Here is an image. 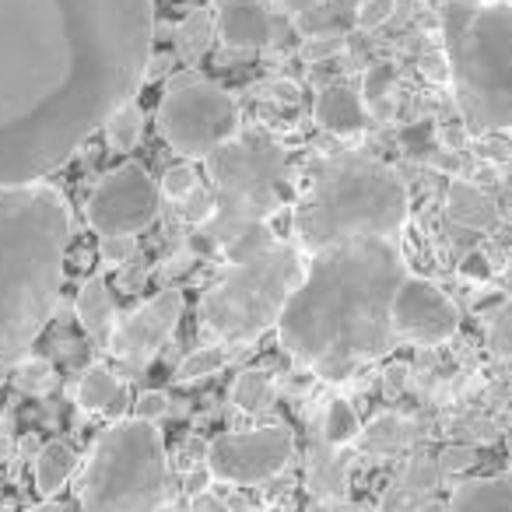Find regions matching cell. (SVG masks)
I'll list each match as a JSON object with an SVG mask.
<instances>
[{"label":"cell","instance_id":"6da1fadb","mask_svg":"<svg viewBox=\"0 0 512 512\" xmlns=\"http://www.w3.org/2000/svg\"><path fill=\"white\" fill-rule=\"evenodd\" d=\"M155 0H0V186L39 183L137 95Z\"/></svg>","mask_w":512,"mask_h":512},{"label":"cell","instance_id":"7a4b0ae2","mask_svg":"<svg viewBox=\"0 0 512 512\" xmlns=\"http://www.w3.org/2000/svg\"><path fill=\"white\" fill-rule=\"evenodd\" d=\"M407 278L400 242L358 239L309 256L306 278L278 320V341L327 383H344L362 362L397 344L393 299Z\"/></svg>","mask_w":512,"mask_h":512},{"label":"cell","instance_id":"3957f363","mask_svg":"<svg viewBox=\"0 0 512 512\" xmlns=\"http://www.w3.org/2000/svg\"><path fill=\"white\" fill-rule=\"evenodd\" d=\"M71 207L50 183L0 186V369H15L50 327L64 292Z\"/></svg>","mask_w":512,"mask_h":512},{"label":"cell","instance_id":"277c9868","mask_svg":"<svg viewBox=\"0 0 512 512\" xmlns=\"http://www.w3.org/2000/svg\"><path fill=\"white\" fill-rule=\"evenodd\" d=\"M407 211V186L390 165L362 151H341L313 172L295 204V239L306 256L358 239L400 242Z\"/></svg>","mask_w":512,"mask_h":512},{"label":"cell","instance_id":"5b68a950","mask_svg":"<svg viewBox=\"0 0 512 512\" xmlns=\"http://www.w3.org/2000/svg\"><path fill=\"white\" fill-rule=\"evenodd\" d=\"M449 81L474 134L512 130V4L446 0L442 4Z\"/></svg>","mask_w":512,"mask_h":512},{"label":"cell","instance_id":"8992f818","mask_svg":"<svg viewBox=\"0 0 512 512\" xmlns=\"http://www.w3.org/2000/svg\"><path fill=\"white\" fill-rule=\"evenodd\" d=\"M214 193V214L200 225L211 246L225 249L242 228L267 221L285 207L288 151L264 130H239L204 158Z\"/></svg>","mask_w":512,"mask_h":512},{"label":"cell","instance_id":"52a82bcc","mask_svg":"<svg viewBox=\"0 0 512 512\" xmlns=\"http://www.w3.org/2000/svg\"><path fill=\"white\" fill-rule=\"evenodd\" d=\"M309 256L278 242L246 264H228L200 295V323L221 344H246L278 327L285 306L306 278Z\"/></svg>","mask_w":512,"mask_h":512},{"label":"cell","instance_id":"ba28073f","mask_svg":"<svg viewBox=\"0 0 512 512\" xmlns=\"http://www.w3.org/2000/svg\"><path fill=\"white\" fill-rule=\"evenodd\" d=\"M169 488V460L155 421H113L95 439L78 477L85 512H155Z\"/></svg>","mask_w":512,"mask_h":512},{"label":"cell","instance_id":"9c48e42d","mask_svg":"<svg viewBox=\"0 0 512 512\" xmlns=\"http://www.w3.org/2000/svg\"><path fill=\"white\" fill-rule=\"evenodd\" d=\"M158 137L179 158H207L242 130L239 102L197 71H183L169 81L155 109Z\"/></svg>","mask_w":512,"mask_h":512},{"label":"cell","instance_id":"30bf717a","mask_svg":"<svg viewBox=\"0 0 512 512\" xmlns=\"http://www.w3.org/2000/svg\"><path fill=\"white\" fill-rule=\"evenodd\" d=\"M158 207H162V190L148 176V169L137 162H123L95 183L85 204V218L99 239L109 235L134 239L158 218Z\"/></svg>","mask_w":512,"mask_h":512},{"label":"cell","instance_id":"8fae6325","mask_svg":"<svg viewBox=\"0 0 512 512\" xmlns=\"http://www.w3.org/2000/svg\"><path fill=\"white\" fill-rule=\"evenodd\" d=\"M295 439L285 425H260L246 432H221L207 446V470L225 484H260L292 463Z\"/></svg>","mask_w":512,"mask_h":512},{"label":"cell","instance_id":"7c38bea8","mask_svg":"<svg viewBox=\"0 0 512 512\" xmlns=\"http://www.w3.org/2000/svg\"><path fill=\"white\" fill-rule=\"evenodd\" d=\"M186 299L179 288H162L148 302H141L137 309L123 313L113 327L106 351L123 362L130 372H141L155 362V355L165 348V341L172 337V330L183 320Z\"/></svg>","mask_w":512,"mask_h":512},{"label":"cell","instance_id":"4fadbf2b","mask_svg":"<svg viewBox=\"0 0 512 512\" xmlns=\"http://www.w3.org/2000/svg\"><path fill=\"white\" fill-rule=\"evenodd\" d=\"M393 330L397 337L421 348H435V344H446L449 337L460 327V316H456L453 302L425 278H414L407 274L397 288V299H393Z\"/></svg>","mask_w":512,"mask_h":512},{"label":"cell","instance_id":"5bb4252c","mask_svg":"<svg viewBox=\"0 0 512 512\" xmlns=\"http://www.w3.org/2000/svg\"><path fill=\"white\" fill-rule=\"evenodd\" d=\"M214 32L232 50H264L274 39V18L264 0H221Z\"/></svg>","mask_w":512,"mask_h":512},{"label":"cell","instance_id":"9a60e30c","mask_svg":"<svg viewBox=\"0 0 512 512\" xmlns=\"http://www.w3.org/2000/svg\"><path fill=\"white\" fill-rule=\"evenodd\" d=\"M316 123H320L327 134L348 137L365 130L369 123V113H365V99L358 92L344 85H327L320 95H316V109H313Z\"/></svg>","mask_w":512,"mask_h":512},{"label":"cell","instance_id":"2e32d148","mask_svg":"<svg viewBox=\"0 0 512 512\" xmlns=\"http://www.w3.org/2000/svg\"><path fill=\"white\" fill-rule=\"evenodd\" d=\"M74 313H78L85 334L92 337L95 344H102V348H106L109 337H113L116 320H120V313H116V302H113V292H109L106 281H102V278H88L85 285L78 288Z\"/></svg>","mask_w":512,"mask_h":512},{"label":"cell","instance_id":"e0dca14e","mask_svg":"<svg viewBox=\"0 0 512 512\" xmlns=\"http://www.w3.org/2000/svg\"><path fill=\"white\" fill-rule=\"evenodd\" d=\"M449 512H512V474L463 481L449 498Z\"/></svg>","mask_w":512,"mask_h":512},{"label":"cell","instance_id":"ac0fdd59","mask_svg":"<svg viewBox=\"0 0 512 512\" xmlns=\"http://www.w3.org/2000/svg\"><path fill=\"white\" fill-rule=\"evenodd\" d=\"M439 463L428 460V456H414L411 463L404 467L400 481L393 484V491L386 495L383 502V512H404V509H421L425 498L439 488Z\"/></svg>","mask_w":512,"mask_h":512},{"label":"cell","instance_id":"d6986e66","mask_svg":"<svg viewBox=\"0 0 512 512\" xmlns=\"http://www.w3.org/2000/svg\"><path fill=\"white\" fill-rule=\"evenodd\" d=\"M446 204H449V218L463 228H474V232H491L498 221L495 200H491L477 183H467V179H453Z\"/></svg>","mask_w":512,"mask_h":512},{"label":"cell","instance_id":"ffe728a7","mask_svg":"<svg viewBox=\"0 0 512 512\" xmlns=\"http://www.w3.org/2000/svg\"><path fill=\"white\" fill-rule=\"evenodd\" d=\"M414 439H418V425L414 421L400 418V414H379V418H372L362 428L358 449L369 456H397L404 449H411Z\"/></svg>","mask_w":512,"mask_h":512},{"label":"cell","instance_id":"44dd1931","mask_svg":"<svg viewBox=\"0 0 512 512\" xmlns=\"http://www.w3.org/2000/svg\"><path fill=\"white\" fill-rule=\"evenodd\" d=\"M309 491L316 495V502L344 498L348 491V460L330 442H316L309 453Z\"/></svg>","mask_w":512,"mask_h":512},{"label":"cell","instance_id":"7402d4cb","mask_svg":"<svg viewBox=\"0 0 512 512\" xmlns=\"http://www.w3.org/2000/svg\"><path fill=\"white\" fill-rule=\"evenodd\" d=\"M74 470H78V453H74L71 442H64V439L46 442L36 456V491L43 498L57 495V491L71 481Z\"/></svg>","mask_w":512,"mask_h":512},{"label":"cell","instance_id":"603a6c76","mask_svg":"<svg viewBox=\"0 0 512 512\" xmlns=\"http://www.w3.org/2000/svg\"><path fill=\"white\" fill-rule=\"evenodd\" d=\"M78 404L88 414H116L123 407V383L106 365H88L78 383Z\"/></svg>","mask_w":512,"mask_h":512},{"label":"cell","instance_id":"cb8c5ba5","mask_svg":"<svg viewBox=\"0 0 512 512\" xmlns=\"http://www.w3.org/2000/svg\"><path fill=\"white\" fill-rule=\"evenodd\" d=\"M232 404L242 414H264L274 404V379L256 369L239 372L232 383Z\"/></svg>","mask_w":512,"mask_h":512},{"label":"cell","instance_id":"d4e9b609","mask_svg":"<svg viewBox=\"0 0 512 512\" xmlns=\"http://www.w3.org/2000/svg\"><path fill=\"white\" fill-rule=\"evenodd\" d=\"M106 137H109V148L120 151V155H130V151L141 144V134H144V113L141 106H137L134 99L123 102L120 109H116L113 116H109L106 123Z\"/></svg>","mask_w":512,"mask_h":512},{"label":"cell","instance_id":"484cf974","mask_svg":"<svg viewBox=\"0 0 512 512\" xmlns=\"http://www.w3.org/2000/svg\"><path fill=\"white\" fill-rule=\"evenodd\" d=\"M214 32V15L211 11H190L183 22L176 25V53L183 60H197L200 53H207Z\"/></svg>","mask_w":512,"mask_h":512},{"label":"cell","instance_id":"4316f807","mask_svg":"<svg viewBox=\"0 0 512 512\" xmlns=\"http://www.w3.org/2000/svg\"><path fill=\"white\" fill-rule=\"evenodd\" d=\"M274 246H278L274 228L267 225V221H256V225L242 228V232L235 235L221 253H225L228 264H246V260H256V256H264L267 249H274Z\"/></svg>","mask_w":512,"mask_h":512},{"label":"cell","instance_id":"83f0119b","mask_svg":"<svg viewBox=\"0 0 512 512\" xmlns=\"http://www.w3.org/2000/svg\"><path fill=\"white\" fill-rule=\"evenodd\" d=\"M358 435H362V421H358L355 407L341 397L330 400L327 414H323V442L341 449V446H348V442H358Z\"/></svg>","mask_w":512,"mask_h":512},{"label":"cell","instance_id":"f1b7e54d","mask_svg":"<svg viewBox=\"0 0 512 512\" xmlns=\"http://www.w3.org/2000/svg\"><path fill=\"white\" fill-rule=\"evenodd\" d=\"M225 348L221 344H207V348H197L193 355H186L176 369V379L179 383H193V379H207L214 372L225 369Z\"/></svg>","mask_w":512,"mask_h":512},{"label":"cell","instance_id":"f546056e","mask_svg":"<svg viewBox=\"0 0 512 512\" xmlns=\"http://www.w3.org/2000/svg\"><path fill=\"white\" fill-rule=\"evenodd\" d=\"M488 351L491 358H512V299L498 306L488 323Z\"/></svg>","mask_w":512,"mask_h":512},{"label":"cell","instance_id":"4dcf8cb0","mask_svg":"<svg viewBox=\"0 0 512 512\" xmlns=\"http://www.w3.org/2000/svg\"><path fill=\"white\" fill-rule=\"evenodd\" d=\"M158 190H162L169 200H179V204H183V200L190 197L193 190H197V169H193V165H186V162L169 165V169H165L162 186H158Z\"/></svg>","mask_w":512,"mask_h":512},{"label":"cell","instance_id":"1f68e13d","mask_svg":"<svg viewBox=\"0 0 512 512\" xmlns=\"http://www.w3.org/2000/svg\"><path fill=\"white\" fill-rule=\"evenodd\" d=\"M341 50H344V36H337V32H316V36H309L302 43V60L306 64H323V60L337 57Z\"/></svg>","mask_w":512,"mask_h":512},{"label":"cell","instance_id":"d6a6232c","mask_svg":"<svg viewBox=\"0 0 512 512\" xmlns=\"http://www.w3.org/2000/svg\"><path fill=\"white\" fill-rule=\"evenodd\" d=\"M393 11H397V0H362L358 4V29H379L390 22Z\"/></svg>","mask_w":512,"mask_h":512},{"label":"cell","instance_id":"836d02e7","mask_svg":"<svg viewBox=\"0 0 512 512\" xmlns=\"http://www.w3.org/2000/svg\"><path fill=\"white\" fill-rule=\"evenodd\" d=\"M439 474H463L477 463V449L474 446H446L439 453Z\"/></svg>","mask_w":512,"mask_h":512},{"label":"cell","instance_id":"e575fe53","mask_svg":"<svg viewBox=\"0 0 512 512\" xmlns=\"http://www.w3.org/2000/svg\"><path fill=\"white\" fill-rule=\"evenodd\" d=\"M214 214V193L211 190H193L190 197L183 200V218L193 221V225H204L207 218Z\"/></svg>","mask_w":512,"mask_h":512},{"label":"cell","instance_id":"d590c367","mask_svg":"<svg viewBox=\"0 0 512 512\" xmlns=\"http://www.w3.org/2000/svg\"><path fill=\"white\" fill-rule=\"evenodd\" d=\"M169 414V393L162 390H144L141 397H137V418L141 421H158Z\"/></svg>","mask_w":512,"mask_h":512},{"label":"cell","instance_id":"8d00e7d4","mask_svg":"<svg viewBox=\"0 0 512 512\" xmlns=\"http://www.w3.org/2000/svg\"><path fill=\"white\" fill-rule=\"evenodd\" d=\"M397 78V71H393L390 64H379L369 71V78H365V99L369 102H379L386 92H390V81Z\"/></svg>","mask_w":512,"mask_h":512},{"label":"cell","instance_id":"74e56055","mask_svg":"<svg viewBox=\"0 0 512 512\" xmlns=\"http://www.w3.org/2000/svg\"><path fill=\"white\" fill-rule=\"evenodd\" d=\"M99 249L109 264H123V260L134 256V239H130V235H109V239L99 242Z\"/></svg>","mask_w":512,"mask_h":512},{"label":"cell","instance_id":"f35d334b","mask_svg":"<svg viewBox=\"0 0 512 512\" xmlns=\"http://www.w3.org/2000/svg\"><path fill=\"white\" fill-rule=\"evenodd\" d=\"M460 278H467V281H488L491 278V264L481 256V249H474V253H467L460 260Z\"/></svg>","mask_w":512,"mask_h":512},{"label":"cell","instance_id":"ab89813d","mask_svg":"<svg viewBox=\"0 0 512 512\" xmlns=\"http://www.w3.org/2000/svg\"><path fill=\"white\" fill-rule=\"evenodd\" d=\"M190 512H232V509H228L225 498L211 495V491H200V495H193Z\"/></svg>","mask_w":512,"mask_h":512},{"label":"cell","instance_id":"60d3db41","mask_svg":"<svg viewBox=\"0 0 512 512\" xmlns=\"http://www.w3.org/2000/svg\"><path fill=\"white\" fill-rule=\"evenodd\" d=\"M309 512H365V509L355 502H348V498H330V502H313Z\"/></svg>","mask_w":512,"mask_h":512},{"label":"cell","instance_id":"b9f144b4","mask_svg":"<svg viewBox=\"0 0 512 512\" xmlns=\"http://www.w3.org/2000/svg\"><path fill=\"white\" fill-rule=\"evenodd\" d=\"M271 4H278V8L288 11V15H306V11H313L320 0H271Z\"/></svg>","mask_w":512,"mask_h":512},{"label":"cell","instance_id":"7bdbcfd3","mask_svg":"<svg viewBox=\"0 0 512 512\" xmlns=\"http://www.w3.org/2000/svg\"><path fill=\"white\" fill-rule=\"evenodd\" d=\"M421 71H428L435 81H449V60H446V53H442V57H435V60H425V64H421Z\"/></svg>","mask_w":512,"mask_h":512},{"label":"cell","instance_id":"ee69618b","mask_svg":"<svg viewBox=\"0 0 512 512\" xmlns=\"http://www.w3.org/2000/svg\"><path fill=\"white\" fill-rule=\"evenodd\" d=\"M25 512H67L64 505H57V502H39V505H32V509H25Z\"/></svg>","mask_w":512,"mask_h":512},{"label":"cell","instance_id":"f6af8a7d","mask_svg":"<svg viewBox=\"0 0 512 512\" xmlns=\"http://www.w3.org/2000/svg\"><path fill=\"white\" fill-rule=\"evenodd\" d=\"M495 179H498V172L491 169V165H484V169L477 172V186H481V183H495Z\"/></svg>","mask_w":512,"mask_h":512},{"label":"cell","instance_id":"bcb514c9","mask_svg":"<svg viewBox=\"0 0 512 512\" xmlns=\"http://www.w3.org/2000/svg\"><path fill=\"white\" fill-rule=\"evenodd\" d=\"M414 512H449V502H425L421 509H414Z\"/></svg>","mask_w":512,"mask_h":512},{"label":"cell","instance_id":"7dc6e473","mask_svg":"<svg viewBox=\"0 0 512 512\" xmlns=\"http://www.w3.org/2000/svg\"><path fill=\"white\" fill-rule=\"evenodd\" d=\"M242 512H271V509H242Z\"/></svg>","mask_w":512,"mask_h":512},{"label":"cell","instance_id":"c3c4849f","mask_svg":"<svg viewBox=\"0 0 512 512\" xmlns=\"http://www.w3.org/2000/svg\"><path fill=\"white\" fill-rule=\"evenodd\" d=\"M0 453H4V439H0Z\"/></svg>","mask_w":512,"mask_h":512},{"label":"cell","instance_id":"681fc988","mask_svg":"<svg viewBox=\"0 0 512 512\" xmlns=\"http://www.w3.org/2000/svg\"><path fill=\"white\" fill-rule=\"evenodd\" d=\"M509 4H512V0H509Z\"/></svg>","mask_w":512,"mask_h":512}]
</instances>
